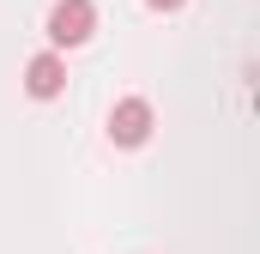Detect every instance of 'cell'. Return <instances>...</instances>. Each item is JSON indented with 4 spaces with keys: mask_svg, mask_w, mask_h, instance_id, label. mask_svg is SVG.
Returning <instances> with one entry per match:
<instances>
[{
    "mask_svg": "<svg viewBox=\"0 0 260 254\" xmlns=\"http://www.w3.org/2000/svg\"><path fill=\"white\" fill-rule=\"evenodd\" d=\"M91 30H97V6L91 0H55V12H49V43L55 49L91 43Z\"/></svg>",
    "mask_w": 260,
    "mask_h": 254,
    "instance_id": "1",
    "label": "cell"
},
{
    "mask_svg": "<svg viewBox=\"0 0 260 254\" xmlns=\"http://www.w3.org/2000/svg\"><path fill=\"white\" fill-rule=\"evenodd\" d=\"M109 139H115V145H145V139H151V103H145V97H121V103H115V109H109Z\"/></svg>",
    "mask_w": 260,
    "mask_h": 254,
    "instance_id": "2",
    "label": "cell"
},
{
    "mask_svg": "<svg viewBox=\"0 0 260 254\" xmlns=\"http://www.w3.org/2000/svg\"><path fill=\"white\" fill-rule=\"evenodd\" d=\"M61 85H67L61 55H37V61L24 67V91H30V97H61Z\"/></svg>",
    "mask_w": 260,
    "mask_h": 254,
    "instance_id": "3",
    "label": "cell"
},
{
    "mask_svg": "<svg viewBox=\"0 0 260 254\" xmlns=\"http://www.w3.org/2000/svg\"><path fill=\"white\" fill-rule=\"evenodd\" d=\"M145 6H151V12H176L182 0H145Z\"/></svg>",
    "mask_w": 260,
    "mask_h": 254,
    "instance_id": "4",
    "label": "cell"
}]
</instances>
